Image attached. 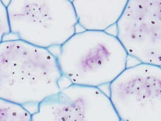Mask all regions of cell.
Instances as JSON below:
<instances>
[{
    "instance_id": "cell-1",
    "label": "cell",
    "mask_w": 161,
    "mask_h": 121,
    "mask_svg": "<svg viewBox=\"0 0 161 121\" xmlns=\"http://www.w3.org/2000/svg\"><path fill=\"white\" fill-rule=\"evenodd\" d=\"M57 58L48 49L20 40L0 42V98L34 105L60 91Z\"/></svg>"
},
{
    "instance_id": "cell-2",
    "label": "cell",
    "mask_w": 161,
    "mask_h": 121,
    "mask_svg": "<svg viewBox=\"0 0 161 121\" xmlns=\"http://www.w3.org/2000/svg\"><path fill=\"white\" fill-rule=\"evenodd\" d=\"M56 58L62 77L71 85L99 88L126 69L128 54L116 36L84 30L62 45Z\"/></svg>"
},
{
    "instance_id": "cell-3",
    "label": "cell",
    "mask_w": 161,
    "mask_h": 121,
    "mask_svg": "<svg viewBox=\"0 0 161 121\" xmlns=\"http://www.w3.org/2000/svg\"><path fill=\"white\" fill-rule=\"evenodd\" d=\"M6 8L11 34L34 46L60 47L76 34L77 20L69 0H12Z\"/></svg>"
},
{
    "instance_id": "cell-4",
    "label": "cell",
    "mask_w": 161,
    "mask_h": 121,
    "mask_svg": "<svg viewBox=\"0 0 161 121\" xmlns=\"http://www.w3.org/2000/svg\"><path fill=\"white\" fill-rule=\"evenodd\" d=\"M110 100L120 121H161V67L140 63L109 84Z\"/></svg>"
},
{
    "instance_id": "cell-5",
    "label": "cell",
    "mask_w": 161,
    "mask_h": 121,
    "mask_svg": "<svg viewBox=\"0 0 161 121\" xmlns=\"http://www.w3.org/2000/svg\"><path fill=\"white\" fill-rule=\"evenodd\" d=\"M116 25V37L128 56L161 67L160 0H128Z\"/></svg>"
},
{
    "instance_id": "cell-6",
    "label": "cell",
    "mask_w": 161,
    "mask_h": 121,
    "mask_svg": "<svg viewBox=\"0 0 161 121\" xmlns=\"http://www.w3.org/2000/svg\"><path fill=\"white\" fill-rule=\"evenodd\" d=\"M31 121H120L99 88L70 85L38 104Z\"/></svg>"
},
{
    "instance_id": "cell-7",
    "label": "cell",
    "mask_w": 161,
    "mask_h": 121,
    "mask_svg": "<svg viewBox=\"0 0 161 121\" xmlns=\"http://www.w3.org/2000/svg\"><path fill=\"white\" fill-rule=\"evenodd\" d=\"M128 0L71 1L77 24L85 30L105 31L118 21Z\"/></svg>"
},
{
    "instance_id": "cell-8",
    "label": "cell",
    "mask_w": 161,
    "mask_h": 121,
    "mask_svg": "<svg viewBox=\"0 0 161 121\" xmlns=\"http://www.w3.org/2000/svg\"><path fill=\"white\" fill-rule=\"evenodd\" d=\"M31 117L24 106L0 98V121H31Z\"/></svg>"
},
{
    "instance_id": "cell-9",
    "label": "cell",
    "mask_w": 161,
    "mask_h": 121,
    "mask_svg": "<svg viewBox=\"0 0 161 121\" xmlns=\"http://www.w3.org/2000/svg\"><path fill=\"white\" fill-rule=\"evenodd\" d=\"M9 34L11 32L8 23L7 8L3 2L0 1V42L3 41L4 36Z\"/></svg>"
}]
</instances>
